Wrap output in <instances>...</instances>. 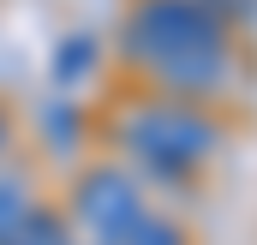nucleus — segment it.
Returning a JSON list of instances; mask_svg holds the SVG:
<instances>
[{
  "mask_svg": "<svg viewBox=\"0 0 257 245\" xmlns=\"http://www.w3.org/2000/svg\"><path fill=\"white\" fill-rule=\"evenodd\" d=\"M126 54H138L174 90H215L227 78L221 24L197 0H138L126 18Z\"/></svg>",
  "mask_w": 257,
  "mask_h": 245,
  "instance_id": "obj_1",
  "label": "nucleus"
},
{
  "mask_svg": "<svg viewBox=\"0 0 257 245\" xmlns=\"http://www.w3.org/2000/svg\"><path fill=\"white\" fill-rule=\"evenodd\" d=\"M120 138H126V150L138 162H150L162 174H180V168H192L215 150V126L192 108H138L120 126Z\"/></svg>",
  "mask_w": 257,
  "mask_h": 245,
  "instance_id": "obj_2",
  "label": "nucleus"
},
{
  "mask_svg": "<svg viewBox=\"0 0 257 245\" xmlns=\"http://www.w3.org/2000/svg\"><path fill=\"white\" fill-rule=\"evenodd\" d=\"M78 215L108 239L126 215H138V185H132L120 168H96V174H84V185H78Z\"/></svg>",
  "mask_w": 257,
  "mask_h": 245,
  "instance_id": "obj_3",
  "label": "nucleus"
},
{
  "mask_svg": "<svg viewBox=\"0 0 257 245\" xmlns=\"http://www.w3.org/2000/svg\"><path fill=\"white\" fill-rule=\"evenodd\" d=\"M108 245H180V227L174 221H156V215H126L114 233H108Z\"/></svg>",
  "mask_w": 257,
  "mask_h": 245,
  "instance_id": "obj_4",
  "label": "nucleus"
},
{
  "mask_svg": "<svg viewBox=\"0 0 257 245\" xmlns=\"http://www.w3.org/2000/svg\"><path fill=\"white\" fill-rule=\"evenodd\" d=\"M0 245H66V233H60V221H54V215H36V209H30V215H24V221H18Z\"/></svg>",
  "mask_w": 257,
  "mask_h": 245,
  "instance_id": "obj_5",
  "label": "nucleus"
},
{
  "mask_svg": "<svg viewBox=\"0 0 257 245\" xmlns=\"http://www.w3.org/2000/svg\"><path fill=\"white\" fill-rule=\"evenodd\" d=\"M30 215V185L24 180H0V239Z\"/></svg>",
  "mask_w": 257,
  "mask_h": 245,
  "instance_id": "obj_6",
  "label": "nucleus"
},
{
  "mask_svg": "<svg viewBox=\"0 0 257 245\" xmlns=\"http://www.w3.org/2000/svg\"><path fill=\"white\" fill-rule=\"evenodd\" d=\"M90 54H96V48H90L84 36H78V42H66L60 60H54V78H78V72H90Z\"/></svg>",
  "mask_w": 257,
  "mask_h": 245,
  "instance_id": "obj_7",
  "label": "nucleus"
},
{
  "mask_svg": "<svg viewBox=\"0 0 257 245\" xmlns=\"http://www.w3.org/2000/svg\"><path fill=\"white\" fill-rule=\"evenodd\" d=\"M6 138H12V126H6V114H0V150H6Z\"/></svg>",
  "mask_w": 257,
  "mask_h": 245,
  "instance_id": "obj_8",
  "label": "nucleus"
}]
</instances>
